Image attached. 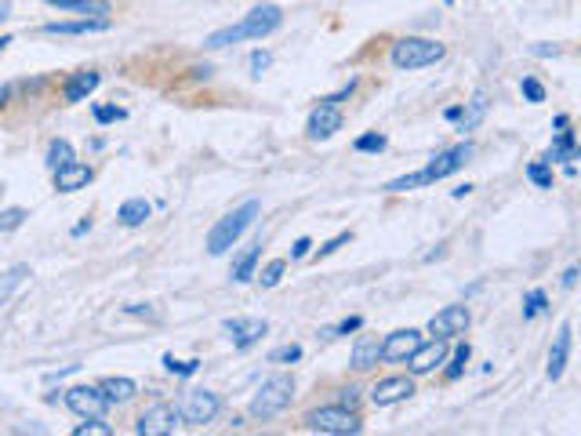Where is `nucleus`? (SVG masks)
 I'll return each mask as SVG.
<instances>
[{
    "instance_id": "4be33fe9",
    "label": "nucleus",
    "mask_w": 581,
    "mask_h": 436,
    "mask_svg": "<svg viewBox=\"0 0 581 436\" xmlns=\"http://www.w3.org/2000/svg\"><path fill=\"white\" fill-rule=\"evenodd\" d=\"M545 160H549V164H553V160H581V146H578V138H575V131L564 127V131L553 138Z\"/></svg>"
},
{
    "instance_id": "f257e3e1",
    "label": "nucleus",
    "mask_w": 581,
    "mask_h": 436,
    "mask_svg": "<svg viewBox=\"0 0 581 436\" xmlns=\"http://www.w3.org/2000/svg\"><path fill=\"white\" fill-rule=\"evenodd\" d=\"M280 22H284V11L277 4H259V7H251V15H244V22L211 33L204 44L208 47H226V44H237V40H262L273 29H280Z\"/></svg>"
},
{
    "instance_id": "0eeeda50",
    "label": "nucleus",
    "mask_w": 581,
    "mask_h": 436,
    "mask_svg": "<svg viewBox=\"0 0 581 436\" xmlns=\"http://www.w3.org/2000/svg\"><path fill=\"white\" fill-rule=\"evenodd\" d=\"M66 408L76 419H102L109 401H106V393L98 386H73V390H66Z\"/></svg>"
},
{
    "instance_id": "f704fd0d",
    "label": "nucleus",
    "mask_w": 581,
    "mask_h": 436,
    "mask_svg": "<svg viewBox=\"0 0 581 436\" xmlns=\"http://www.w3.org/2000/svg\"><path fill=\"white\" fill-rule=\"evenodd\" d=\"M520 91H524V98H527V102H545V84H542L538 76H524Z\"/></svg>"
},
{
    "instance_id": "a878e982",
    "label": "nucleus",
    "mask_w": 581,
    "mask_h": 436,
    "mask_svg": "<svg viewBox=\"0 0 581 436\" xmlns=\"http://www.w3.org/2000/svg\"><path fill=\"white\" fill-rule=\"evenodd\" d=\"M44 4H51V7H58V11H76V15H109V4H102V0H44Z\"/></svg>"
},
{
    "instance_id": "8fccbe9b",
    "label": "nucleus",
    "mask_w": 581,
    "mask_h": 436,
    "mask_svg": "<svg viewBox=\"0 0 581 436\" xmlns=\"http://www.w3.org/2000/svg\"><path fill=\"white\" fill-rule=\"evenodd\" d=\"M87 229H91V218H84V222L73 229V237H80V233H87Z\"/></svg>"
},
{
    "instance_id": "7ed1b4c3",
    "label": "nucleus",
    "mask_w": 581,
    "mask_h": 436,
    "mask_svg": "<svg viewBox=\"0 0 581 436\" xmlns=\"http://www.w3.org/2000/svg\"><path fill=\"white\" fill-rule=\"evenodd\" d=\"M259 215H262V204H259V200H248V204H240L237 211H229V215L208 233V251H211V255H226V251L255 226Z\"/></svg>"
},
{
    "instance_id": "393cba45",
    "label": "nucleus",
    "mask_w": 581,
    "mask_h": 436,
    "mask_svg": "<svg viewBox=\"0 0 581 436\" xmlns=\"http://www.w3.org/2000/svg\"><path fill=\"white\" fill-rule=\"evenodd\" d=\"M149 200H142V197H131V200H124L120 204V211H117V218L124 222V226H142L146 218H149Z\"/></svg>"
},
{
    "instance_id": "f3484780",
    "label": "nucleus",
    "mask_w": 581,
    "mask_h": 436,
    "mask_svg": "<svg viewBox=\"0 0 581 436\" xmlns=\"http://www.w3.org/2000/svg\"><path fill=\"white\" fill-rule=\"evenodd\" d=\"M382 364V339L378 335H360L352 346V371H374Z\"/></svg>"
},
{
    "instance_id": "2f4dec72",
    "label": "nucleus",
    "mask_w": 581,
    "mask_h": 436,
    "mask_svg": "<svg viewBox=\"0 0 581 436\" xmlns=\"http://www.w3.org/2000/svg\"><path fill=\"white\" fill-rule=\"evenodd\" d=\"M527 178H531L538 189H553V167H549V160H531V164H527Z\"/></svg>"
},
{
    "instance_id": "c03bdc74",
    "label": "nucleus",
    "mask_w": 581,
    "mask_h": 436,
    "mask_svg": "<svg viewBox=\"0 0 581 436\" xmlns=\"http://www.w3.org/2000/svg\"><path fill=\"white\" fill-rule=\"evenodd\" d=\"M312 251V240L309 237H301V240H294V248H290V259H305Z\"/></svg>"
},
{
    "instance_id": "49530a36",
    "label": "nucleus",
    "mask_w": 581,
    "mask_h": 436,
    "mask_svg": "<svg viewBox=\"0 0 581 436\" xmlns=\"http://www.w3.org/2000/svg\"><path fill=\"white\" fill-rule=\"evenodd\" d=\"M462 113H465V106H451V109H443V117H447L451 124H458V120H462Z\"/></svg>"
},
{
    "instance_id": "79ce46f5",
    "label": "nucleus",
    "mask_w": 581,
    "mask_h": 436,
    "mask_svg": "<svg viewBox=\"0 0 581 436\" xmlns=\"http://www.w3.org/2000/svg\"><path fill=\"white\" fill-rule=\"evenodd\" d=\"M120 117H124V109H117V106H95V120L98 124H113Z\"/></svg>"
},
{
    "instance_id": "09e8293b",
    "label": "nucleus",
    "mask_w": 581,
    "mask_h": 436,
    "mask_svg": "<svg viewBox=\"0 0 581 436\" xmlns=\"http://www.w3.org/2000/svg\"><path fill=\"white\" fill-rule=\"evenodd\" d=\"M535 55H556V47H549V44H538V47H535Z\"/></svg>"
},
{
    "instance_id": "37998d69",
    "label": "nucleus",
    "mask_w": 581,
    "mask_h": 436,
    "mask_svg": "<svg viewBox=\"0 0 581 436\" xmlns=\"http://www.w3.org/2000/svg\"><path fill=\"white\" fill-rule=\"evenodd\" d=\"M270 62H273V58H270V51H255V55H251V69H255V73L270 69Z\"/></svg>"
},
{
    "instance_id": "de8ad7c7",
    "label": "nucleus",
    "mask_w": 581,
    "mask_h": 436,
    "mask_svg": "<svg viewBox=\"0 0 581 436\" xmlns=\"http://www.w3.org/2000/svg\"><path fill=\"white\" fill-rule=\"evenodd\" d=\"M553 127H556V131H564V127H571V117H567V113H560V117L553 120Z\"/></svg>"
},
{
    "instance_id": "6ab92c4d",
    "label": "nucleus",
    "mask_w": 581,
    "mask_h": 436,
    "mask_svg": "<svg viewBox=\"0 0 581 436\" xmlns=\"http://www.w3.org/2000/svg\"><path fill=\"white\" fill-rule=\"evenodd\" d=\"M109 29V18H80V22H47L40 33L47 36H84V33H98Z\"/></svg>"
},
{
    "instance_id": "5701e85b",
    "label": "nucleus",
    "mask_w": 581,
    "mask_h": 436,
    "mask_svg": "<svg viewBox=\"0 0 581 436\" xmlns=\"http://www.w3.org/2000/svg\"><path fill=\"white\" fill-rule=\"evenodd\" d=\"M98 390L106 393L109 404H127V401H135V393H138V386H135L131 379H124V375H120V379H102Z\"/></svg>"
},
{
    "instance_id": "cd10ccee",
    "label": "nucleus",
    "mask_w": 581,
    "mask_h": 436,
    "mask_svg": "<svg viewBox=\"0 0 581 436\" xmlns=\"http://www.w3.org/2000/svg\"><path fill=\"white\" fill-rule=\"evenodd\" d=\"M66 164H73V146H69L66 138H55V142L47 146V167L58 171V167H66Z\"/></svg>"
},
{
    "instance_id": "a19ab883",
    "label": "nucleus",
    "mask_w": 581,
    "mask_h": 436,
    "mask_svg": "<svg viewBox=\"0 0 581 436\" xmlns=\"http://www.w3.org/2000/svg\"><path fill=\"white\" fill-rule=\"evenodd\" d=\"M352 91H356V80H349V84H345V87H338L334 95H323L320 102H323V106H338V102H345V98H352Z\"/></svg>"
},
{
    "instance_id": "e433bc0d",
    "label": "nucleus",
    "mask_w": 581,
    "mask_h": 436,
    "mask_svg": "<svg viewBox=\"0 0 581 436\" xmlns=\"http://www.w3.org/2000/svg\"><path fill=\"white\" fill-rule=\"evenodd\" d=\"M76 436H109L113 433V426H106L102 419H84L76 430H73Z\"/></svg>"
},
{
    "instance_id": "3c124183",
    "label": "nucleus",
    "mask_w": 581,
    "mask_h": 436,
    "mask_svg": "<svg viewBox=\"0 0 581 436\" xmlns=\"http://www.w3.org/2000/svg\"><path fill=\"white\" fill-rule=\"evenodd\" d=\"M7 11H11V4H0V18H7Z\"/></svg>"
},
{
    "instance_id": "423d86ee",
    "label": "nucleus",
    "mask_w": 581,
    "mask_h": 436,
    "mask_svg": "<svg viewBox=\"0 0 581 436\" xmlns=\"http://www.w3.org/2000/svg\"><path fill=\"white\" fill-rule=\"evenodd\" d=\"M219 411H222V401L211 390H189L182 397V408H178V415H182L186 426H208V422L219 419Z\"/></svg>"
},
{
    "instance_id": "ea45409f",
    "label": "nucleus",
    "mask_w": 581,
    "mask_h": 436,
    "mask_svg": "<svg viewBox=\"0 0 581 436\" xmlns=\"http://www.w3.org/2000/svg\"><path fill=\"white\" fill-rule=\"evenodd\" d=\"M349 240H352V233H349V229H345V233H338V237H331V240H327V244L316 251V259H327V255H334V251H338L341 244H349Z\"/></svg>"
},
{
    "instance_id": "1a4fd4ad",
    "label": "nucleus",
    "mask_w": 581,
    "mask_h": 436,
    "mask_svg": "<svg viewBox=\"0 0 581 436\" xmlns=\"http://www.w3.org/2000/svg\"><path fill=\"white\" fill-rule=\"evenodd\" d=\"M422 342H425V339H422V331H414V328H400V331L385 335V339H382V364H407L411 353H414Z\"/></svg>"
},
{
    "instance_id": "aec40b11",
    "label": "nucleus",
    "mask_w": 581,
    "mask_h": 436,
    "mask_svg": "<svg viewBox=\"0 0 581 436\" xmlns=\"http://www.w3.org/2000/svg\"><path fill=\"white\" fill-rule=\"evenodd\" d=\"M98 87V73L95 69H80V73H73L66 84H62V102H84L91 91Z\"/></svg>"
},
{
    "instance_id": "c9c22d12",
    "label": "nucleus",
    "mask_w": 581,
    "mask_h": 436,
    "mask_svg": "<svg viewBox=\"0 0 581 436\" xmlns=\"http://www.w3.org/2000/svg\"><path fill=\"white\" fill-rule=\"evenodd\" d=\"M22 222H25V208H7V211H0V233L18 229Z\"/></svg>"
},
{
    "instance_id": "9b49d317",
    "label": "nucleus",
    "mask_w": 581,
    "mask_h": 436,
    "mask_svg": "<svg viewBox=\"0 0 581 436\" xmlns=\"http://www.w3.org/2000/svg\"><path fill=\"white\" fill-rule=\"evenodd\" d=\"M178 411L171 408V404H153V408H146L142 415H138V422H135V433L142 436H168L175 433V426H178Z\"/></svg>"
},
{
    "instance_id": "a211bd4d",
    "label": "nucleus",
    "mask_w": 581,
    "mask_h": 436,
    "mask_svg": "<svg viewBox=\"0 0 581 436\" xmlns=\"http://www.w3.org/2000/svg\"><path fill=\"white\" fill-rule=\"evenodd\" d=\"M91 178H95V171H91L87 164H76V160H73V164H66V167L55 171V189H58V193H76V189H84Z\"/></svg>"
},
{
    "instance_id": "c85d7f7f",
    "label": "nucleus",
    "mask_w": 581,
    "mask_h": 436,
    "mask_svg": "<svg viewBox=\"0 0 581 436\" xmlns=\"http://www.w3.org/2000/svg\"><path fill=\"white\" fill-rule=\"evenodd\" d=\"M418 186H429V175H425V167H422V171H411V175H400V178H392V182L385 186V193H407V189H418Z\"/></svg>"
},
{
    "instance_id": "a18cd8bd",
    "label": "nucleus",
    "mask_w": 581,
    "mask_h": 436,
    "mask_svg": "<svg viewBox=\"0 0 581 436\" xmlns=\"http://www.w3.org/2000/svg\"><path fill=\"white\" fill-rule=\"evenodd\" d=\"M581 277V266H571L567 273H564V288H575V280Z\"/></svg>"
},
{
    "instance_id": "dca6fc26",
    "label": "nucleus",
    "mask_w": 581,
    "mask_h": 436,
    "mask_svg": "<svg viewBox=\"0 0 581 436\" xmlns=\"http://www.w3.org/2000/svg\"><path fill=\"white\" fill-rule=\"evenodd\" d=\"M571 339H575L571 324H560V331H556V339H553V350H549V368H545L549 382H556V379L567 371V360H571Z\"/></svg>"
},
{
    "instance_id": "6e6552de",
    "label": "nucleus",
    "mask_w": 581,
    "mask_h": 436,
    "mask_svg": "<svg viewBox=\"0 0 581 436\" xmlns=\"http://www.w3.org/2000/svg\"><path fill=\"white\" fill-rule=\"evenodd\" d=\"M469 324H473V313H469V306H447V309H440L433 320H429V335L433 339H458V335H465L469 331Z\"/></svg>"
},
{
    "instance_id": "864d4df0",
    "label": "nucleus",
    "mask_w": 581,
    "mask_h": 436,
    "mask_svg": "<svg viewBox=\"0 0 581 436\" xmlns=\"http://www.w3.org/2000/svg\"><path fill=\"white\" fill-rule=\"evenodd\" d=\"M443 4H454V0H443Z\"/></svg>"
},
{
    "instance_id": "39448f33",
    "label": "nucleus",
    "mask_w": 581,
    "mask_h": 436,
    "mask_svg": "<svg viewBox=\"0 0 581 436\" xmlns=\"http://www.w3.org/2000/svg\"><path fill=\"white\" fill-rule=\"evenodd\" d=\"M290 401H294V379L290 375H273V379L262 382L259 397L251 401V419L255 422H270V419L288 411Z\"/></svg>"
},
{
    "instance_id": "72a5a7b5",
    "label": "nucleus",
    "mask_w": 581,
    "mask_h": 436,
    "mask_svg": "<svg viewBox=\"0 0 581 436\" xmlns=\"http://www.w3.org/2000/svg\"><path fill=\"white\" fill-rule=\"evenodd\" d=\"M284 269H288V262L284 259H273L262 273H259V280H262V288H277L280 284V277H284Z\"/></svg>"
},
{
    "instance_id": "ddd939ff",
    "label": "nucleus",
    "mask_w": 581,
    "mask_h": 436,
    "mask_svg": "<svg viewBox=\"0 0 581 436\" xmlns=\"http://www.w3.org/2000/svg\"><path fill=\"white\" fill-rule=\"evenodd\" d=\"M440 364H447V339H429V342H422V346L411 353L407 371H411V375H433Z\"/></svg>"
},
{
    "instance_id": "9d476101",
    "label": "nucleus",
    "mask_w": 581,
    "mask_h": 436,
    "mask_svg": "<svg viewBox=\"0 0 581 436\" xmlns=\"http://www.w3.org/2000/svg\"><path fill=\"white\" fill-rule=\"evenodd\" d=\"M469 157H473V142H458V146H451V149L436 153V157L425 164V175H429V182H440V178H447V175L462 171V167L469 164Z\"/></svg>"
},
{
    "instance_id": "20e7f679",
    "label": "nucleus",
    "mask_w": 581,
    "mask_h": 436,
    "mask_svg": "<svg viewBox=\"0 0 581 436\" xmlns=\"http://www.w3.org/2000/svg\"><path fill=\"white\" fill-rule=\"evenodd\" d=\"M443 55H447V47L436 44V40H429V36H400V40L392 44V51H389V62H392L396 69L411 73V69L436 66Z\"/></svg>"
},
{
    "instance_id": "f03ea898",
    "label": "nucleus",
    "mask_w": 581,
    "mask_h": 436,
    "mask_svg": "<svg viewBox=\"0 0 581 436\" xmlns=\"http://www.w3.org/2000/svg\"><path fill=\"white\" fill-rule=\"evenodd\" d=\"M301 426L309 433H323V436H356L363 433V419L356 408H345V404H323V408H312Z\"/></svg>"
},
{
    "instance_id": "c756f323",
    "label": "nucleus",
    "mask_w": 581,
    "mask_h": 436,
    "mask_svg": "<svg viewBox=\"0 0 581 436\" xmlns=\"http://www.w3.org/2000/svg\"><path fill=\"white\" fill-rule=\"evenodd\" d=\"M545 309H549V295H545L542 288H535V291L524 295V320H535V317L545 313Z\"/></svg>"
},
{
    "instance_id": "f8f14e48",
    "label": "nucleus",
    "mask_w": 581,
    "mask_h": 436,
    "mask_svg": "<svg viewBox=\"0 0 581 436\" xmlns=\"http://www.w3.org/2000/svg\"><path fill=\"white\" fill-rule=\"evenodd\" d=\"M414 393V379L411 375H389V379H378L371 386V404L374 408H392L400 401H407Z\"/></svg>"
},
{
    "instance_id": "4468645a",
    "label": "nucleus",
    "mask_w": 581,
    "mask_h": 436,
    "mask_svg": "<svg viewBox=\"0 0 581 436\" xmlns=\"http://www.w3.org/2000/svg\"><path fill=\"white\" fill-rule=\"evenodd\" d=\"M334 131H341V109L338 106H316L312 113H309V124H305V135L312 138V142H323V138H331Z\"/></svg>"
},
{
    "instance_id": "bb28decb",
    "label": "nucleus",
    "mask_w": 581,
    "mask_h": 436,
    "mask_svg": "<svg viewBox=\"0 0 581 436\" xmlns=\"http://www.w3.org/2000/svg\"><path fill=\"white\" fill-rule=\"evenodd\" d=\"M25 277H29V266H11V269H4V273H0V306H4V302L18 291V288H22V280H25Z\"/></svg>"
},
{
    "instance_id": "412c9836",
    "label": "nucleus",
    "mask_w": 581,
    "mask_h": 436,
    "mask_svg": "<svg viewBox=\"0 0 581 436\" xmlns=\"http://www.w3.org/2000/svg\"><path fill=\"white\" fill-rule=\"evenodd\" d=\"M487 91H476L469 102H465V113H462V120H458V131H476L480 124H484V117H487Z\"/></svg>"
},
{
    "instance_id": "603ef678",
    "label": "nucleus",
    "mask_w": 581,
    "mask_h": 436,
    "mask_svg": "<svg viewBox=\"0 0 581 436\" xmlns=\"http://www.w3.org/2000/svg\"><path fill=\"white\" fill-rule=\"evenodd\" d=\"M4 44H11V40H7V36H0V47H4Z\"/></svg>"
},
{
    "instance_id": "4c0bfd02",
    "label": "nucleus",
    "mask_w": 581,
    "mask_h": 436,
    "mask_svg": "<svg viewBox=\"0 0 581 436\" xmlns=\"http://www.w3.org/2000/svg\"><path fill=\"white\" fill-rule=\"evenodd\" d=\"M164 368H168L171 375H193V371L200 368V360H175V357L168 353V357H164Z\"/></svg>"
},
{
    "instance_id": "b1692460",
    "label": "nucleus",
    "mask_w": 581,
    "mask_h": 436,
    "mask_svg": "<svg viewBox=\"0 0 581 436\" xmlns=\"http://www.w3.org/2000/svg\"><path fill=\"white\" fill-rule=\"evenodd\" d=\"M259 259H262V240H255L237 262H233V280L237 284H248V280H255V266H259Z\"/></svg>"
},
{
    "instance_id": "58836bf2",
    "label": "nucleus",
    "mask_w": 581,
    "mask_h": 436,
    "mask_svg": "<svg viewBox=\"0 0 581 436\" xmlns=\"http://www.w3.org/2000/svg\"><path fill=\"white\" fill-rule=\"evenodd\" d=\"M270 360H273V364H294V360H301V346H294V342H290V346H280V350L270 353Z\"/></svg>"
},
{
    "instance_id": "2eb2a0df",
    "label": "nucleus",
    "mask_w": 581,
    "mask_h": 436,
    "mask_svg": "<svg viewBox=\"0 0 581 436\" xmlns=\"http://www.w3.org/2000/svg\"><path fill=\"white\" fill-rule=\"evenodd\" d=\"M226 331H229V339H233L237 350H248V346H255L266 335V320H259V317H233V320H226Z\"/></svg>"
},
{
    "instance_id": "7c9ffc66",
    "label": "nucleus",
    "mask_w": 581,
    "mask_h": 436,
    "mask_svg": "<svg viewBox=\"0 0 581 436\" xmlns=\"http://www.w3.org/2000/svg\"><path fill=\"white\" fill-rule=\"evenodd\" d=\"M469 357H473V346H469V342H462V346L454 350L451 368L443 371V379H447V382H458V379H462V371H465V364H469Z\"/></svg>"
},
{
    "instance_id": "473e14b6",
    "label": "nucleus",
    "mask_w": 581,
    "mask_h": 436,
    "mask_svg": "<svg viewBox=\"0 0 581 436\" xmlns=\"http://www.w3.org/2000/svg\"><path fill=\"white\" fill-rule=\"evenodd\" d=\"M389 142H385V135H378V131H367V135H360L356 142H352V149L356 153H382Z\"/></svg>"
}]
</instances>
